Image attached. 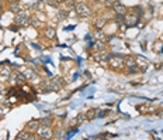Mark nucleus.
<instances>
[{
    "label": "nucleus",
    "mask_w": 163,
    "mask_h": 140,
    "mask_svg": "<svg viewBox=\"0 0 163 140\" xmlns=\"http://www.w3.org/2000/svg\"><path fill=\"white\" fill-rule=\"evenodd\" d=\"M39 125H44V126H51L52 125V117L51 116H45V117H41L39 119Z\"/></svg>",
    "instance_id": "13"
},
{
    "label": "nucleus",
    "mask_w": 163,
    "mask_h": 140,
    "mask_svg": "<svg viewBox=\"0 0 163 140\" xmlns=\"http://www.w3.org/2000/svg\"><path fill=\"white\" fill-rule=\"evenodd\" d=\"M94 117H97V109H89V110L86 112V119L93 120Z\"/></svg>",
    "instance_id": "12"
},
{
    "label": "nucleus",
    "mask_w": 163,
    "mask_h": 140,
    "mask_svg": "<svg viewBox=\"0 0 163 140\" xmlns=\"http://www.w3.org/2000/svg\"><path fill=\"white\" fill-rule=\"evenodd\" d=\"M141 68L139 65H132V67H126V74H136V72H139Z\"/></svg>",
    "instance_id": "15"
},
{
    "label": "nucleus",
    "mask_w": 163,
    "mask_h": 140,
    "mask_svg": "<svg viewBox=\"0 0 163 140\" xmlns=\"http://www.w3.org/2000/svg\"><path fill=\"white\" fill-rule=\"evenodd\" d=\"M56 16H58L59 20H65V19L67 17V13L65 12V10H58V12H56Z\"/></svg>",
    "instance_id": "18"
},
{
    "label": "nucleus",
    "mask_w": 163,
    "mask_h": 140,
    "mask_svg": "<svg viewBox=\"0 0 163 140\" xmlns=\"http://www.w3.org/2000/svg\"><path fill=\"white\" fill-rule=\"evenodd\" d=\"M2 115H3V108L0 106V116H2Z\"/></svg>",
    "instance_id": "27"
},
{
    "label": "nucleus",
    "mask_w": 163,
    "mask_h": 140,
    "mask_svg": "<svg viewBox=\"0 0 163 140\" xmlns=\"http://www.w3.org/2000/svg\"><path fill=\"white\" fill-rule=\"evenodd\" d=\"M0 6H2V0H0Z\"/></svg>",
    "instance_id": "28"
},
{
    "label": "nucleus",
    "mask_w": 163,
    "mask_h": 140,
    "mask_svg": "<svg viewBox=\"0 0 163 140\" xmlns=\"http://www.w3.org/2000/svg\"><path fill=\"white\" fill-rule=\"evenodd\" d=\"M112 10H114L115 14H126V7L124 6L122 3H120V2H112Z\"/></svg>",
    "instance_id": "6"
},
{
    "label": "nucleus",
    "mask_w": 163,
    "mask_h": 140,
    "mask_svg": "<svg viewBox=\"0 0 163 140\" xmlns=\"http://www.w3.org/2000/svg\"><path fill=\"white\" fill-rule=\"evenodd\" d=\"M45 37L47 38H55V30H53L52 27L45 29Z\"/></svg>",
    "instance_id": "16"
},
{
    "label": "nucleus",
    "mask_w": 163,
    "mask_h": 140,
    "mask_svg": "<svg viewBox=\"0 0 163 140\" xmlns=\"http://www.w3.org/2000/svg\"><path fill=\"white\" fill-rule=\"evenodd\" d=\"M38 126H39V120H31V122L27 123V130L35 133V130L38 129Z\"/></svg>",
    "instance_id": "10"
},
{
    "label": "nucleus",
    "mask_w": 163,
    "mask_h": 140,
    "mask_svg": "<svg viewBox=\"0 0 163 140\" xmlns=\"http://www.w3.org/2000/svg\"><path fill=\"white\" fill-rule=\"evenodd\" d=\"M56 2H58V3H65L66 0H56Z\"/></svg>",
    "instance_id": "26"
},
{
    "label": "nucleus",
    "mask_w": 163,
    "mask_h": 140,
    "mask_svg": "<svg viewBox=\"0 0 163 140\" xmlns=\"http://www.w3.org/2000/svg\"><path fill=\"white\" fill-rule=\"evenodd\" d=\"M30 23L32 24L34 27H39V26H41V21H39L38 19H34V17H32V19H30Z\"/></svg>",
    "instance_id": "23"
},
{
    "label": "nucleus",
    "mask_w": 163,
    "mask_h": 140,
    "mask_svg": "<svg viewBox=\"0 0 163 140\" xmlns=\"http://www.w3.org/2000/svg\"><path fill=\"white\" fill-rule=\"evenodd\" d=\"M65 4H66V7H67V9H73V10H75L76 0H66V2H65Z\"/></svg>",
    "instance_id": "21"
},
{
    "label": "nucleus",
    "mask_w": 163,
    "mask_h": 140,
    "mask_svg": "<svg viewBox=\"0 0 163 140\" xmlns=\"http://www.w3.org/2000/svg\"><path fill=\"white\" fill-rule=\"evenodd\" d=\"M104 26H106V20H103V19H98V20H96L94 27H97V29H103Z\"/></svg>",
    "instance_id": "20"
},
{
    "label": "nucleus",
    "mask_w": 163,
    "mask_h": 140,
    "mask_svg": "<svg viewBox=\"0 0 163 140\" xmlns=\"http://www.w3.org/2000/svg\"><path fill=\"white\" fill-rule=\"evenodd\" d=\"M93 48H94V51H104V48H106V44H104L103 41H97V43L93 46Z\"/></svg>",
    "instance_id": "14"
},
{
    "label": "nucleus",
    "mask_w": 163,
    "mask_h": 140,
    "mask_svg": "<svg viewBox=\"0 0 163 140\" xmlns=\"http://www.w3.org/2000/svg\"><path fill=\"white\" fill-rule=\"evenodd\" d=\"M16 139L17 140H22V139H25V140H34V139H35V136L32 134V132L25 130V132H21L20 134H17Z\"/></svg>",
    "instance_id": "7"
},
{
    "label": "nucleus",
    "mask_w": 163,
    "mask_h": 140,
    "mask_svg": "<svg viewBox=\"0 0 163 140\" xmlns=\"http://www.w3.org/2000/svg\"><path fill=\"white\" fill-rule=\"evenodd\" d=\"M47 4H48V6H51V7H55V9H56V7H58V2H56V0H47Z\"/></svg>",
    "instance_id": "24"
},
{
    "label": "nucleus",
    "mask_w": 163,
    "mask_h": 140,
    "mask_svg": "<svg viewBox=\"0 0 163 140\" xmlns=\"http://www.w3.org/2000/svg\"><path fill=\"white\" fill-rule=\"evenodd\" d=\"M108 64H110V67L111 68H117V69H121V68H124V58H121V57H115V55H111L110 57V60H108Z\"/></svg>",
    "instance_id": "4"
},
{
    "label": "nucleus",
    "mask_w": 163,
    "mask_h": 140,
    "mask_svg": "<svg viewBox=\"0 0 163 140\" xmlns=\"http://www.w3.org/2000/svg\"><path fill=\"white\" fill-rule=\"evenodd\" d=\"M20 10H21V7H20V3L10 4V12H11V13H18Z\"/></svg>",
    "instance_id": "19"
},
{
    "label": "nucleus",
    "mask_w": 163,
    "mask_h": 140,
    "mask_svg": "<svg viewBox=\"0 0 163 140\" xmlns=\"http://www.w3.org/2000/svg\"><path fill=\"white\" fill-rule=\"evenodd\" d=\"M8 4H16V3H20V0H7Z\"/></svg>",
    "instance_id": "25"
},
{
    "label": "nucleus",
    "mask_w": 163,
    "mask_h": 140,
    "mask_svg": "<svg viewBox=\"0 0 163 140\" xmlns=\"http://www.w3.org/2000/svg\"><path fill=\"white\" fill-rule=\"evenodd\" d=\"M131 13H134V14H136L138 17H139V16L143 14V9L141 6H135V7H132V12Z\"/></svg>",
    "instance_id": "17"
},
{
    "label": "nucleus",
    "mask_w": 163,
    "mask_h": 140,
    "mask_svg": "<svg viewBox=\"0 0 163 140\" xmlns=\"http://www.w3.org/2000/svg\"><path fill=\"white\" fill-rule=\"evenodd\" d=\"M10 75H11L10 69L7 67H4V68L2 67V69H0V81H7L10 78Z\"/></svg>",
    "instance_id": "8"
},
{
    "label": "nucleus",
    "mask_w": 163,
    "mask_h": 140,
    "mask_svg": "<svg viewBox=\"0 0 163 140\" xmlns=\"http://www.w3.org/2000/svg\"><path fill=\"white\" fill-rule=\"evenodd\" d=\"M75 12L79 17H89V16H91V9L84 2H76Z\"/></svg>",
    "instance_id": "1"
},
{
    "label": "nucleus",
    "mask_w": 163,
    "mask_h": 140,
    "mask_svg": "<svg viewBox=\"0 0 163 140\" xmlns=\"http://www.w3.org/2000/svg\"><path fill=\"white\" fill-rule=\"evenodd\" d=\"M24 75H25V78H27V79H34V78H35V75H34V72L31 71V69H27Z\"/></svg>",
    "instance_id": "22"
},
{
    "label": "nucleus",
    "mask_w": 163,
    "mask_h": 140,
    "mask_svg": "<svg viewBox=\"0 0 163 140\" xmlns=\"http://www.w3.org/2000/svg\"><path fill=\"white\" fill-rule=\"evenodd\" d=\"M139 21V17L134 13H129V14H125V20H124V24L126 27H135Z\"/></svg>",
    "instance_id": "5"
},
{
    "label": "nucleus",
    "mask_w": 163,
    "mask_h": 140,
    "mask_svg": "<svg viewBox=\"0 0 163 140\" xmlns=\"http://www.w3.org/2000/svg\"><path fill=\"white\" fill-rule=\"evenodd\" d=\"M132 65H136V60L134 57L128 55V57L124 58V67H132Z\"/></svg>",
    "instance_id": "11"
},
{
    "label": "nucleus",
    "mask_w": 163,
    "mask_h": 140,
    "mask_svg": "<svg viewBox=\"0 0 163 140\" xmlns=\"http://www.w3.org/2000/svg\"><path fill=\"white\" fill-rule=\"evenodd\" d=\"M14 20H16V24L18 27H25L30 24V17H28L25 10H20L18 13H16V19Z\"/></svg>",
    "instance_id": "2"
},
{
    "label": "nucleus",
    "mask_w": 163,
    "mask_h": 140,
    "mask_svg": "<svg viewBox=\"0 0 163 140\" xmlns=\"http://www.w3.org/2000/svg\"><path fill=\"white\" fill-rule=\"evenodd\" d=\"M35 134L39 137V139H51V137H52V130H51V126L39 125L38 129L35 130Z\"/></svg>",
    "instance_id": "3"
},
{
    "label": "nucleus",
    "mask_w": 163,
    "mask_h": 140,
    "mask_svg": "<svg viewBox=\"0 0 163 140\" xmlns=\"http://www.w3.org/2000/svg\"><path fill=\"white\" fill-rule=\"evenodd\" d=\"M110 57H111V54H96L94 60L98 61V62H101V64H104V62H108Z\"/></svg>",
    "instance_id": "9"
}]
</instances>
